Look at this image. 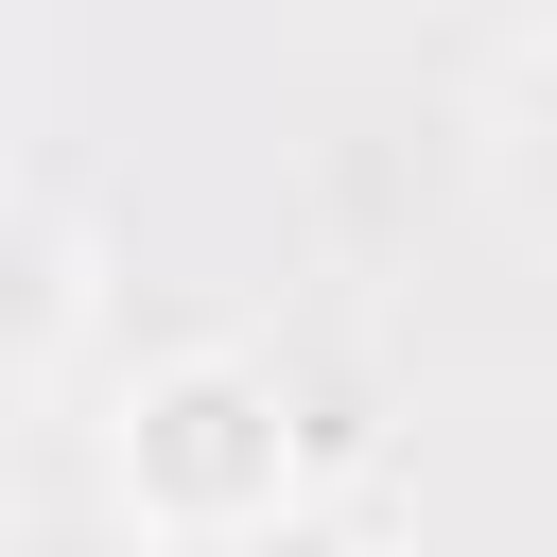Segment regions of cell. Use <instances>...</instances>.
<instances>
[{"label": "cell", "instance_id": "2", "mask_svg": "<svg viewBox=\"0 0 557 557\" xmlns=\"http://www.w3.org/2000/svg\"><path fill=\"white\" fill-rule=\"evenodd\" d=\"M157 557H348L331 522H296V505H261V522H174Z\"/></svg>", "mask_w": 557, "mask_h": 557}, {"label": "cell", "instance_id": "1", "mask_svg": "<svg viewBox=\"0 0 557 557\" xmlns=\"http://www.w3.org/2000/svg\"><path fill=\"white\" fill-rule=\"evenodd\" d=\"M52 348H70V244H52L35 191H0V400H17Z\"/></svg>", "mask_w": 557, "mask_h": 557}, {"label": "cell", "instance_id": "3", "mask_svg": "<svg viewBox=\"0 0 557 557\" xmlns=\"http://www.w3.org/2000/svg\"><path fill=\"white\" fill-rule=\"evenodd\" d=\"M540 209H557V87H540Z\"/></svg>", "mask_w": 557, "mask_h": 557}]
</instances>
